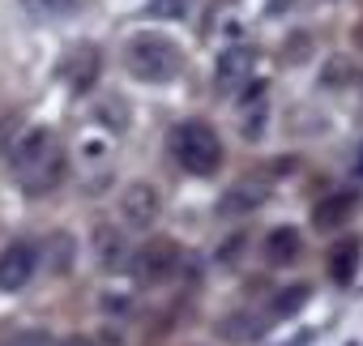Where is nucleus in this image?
<instances>
[{
    "label": "nucleus",
    "mask_w": 363,
    "mask_h": 346,
    "mask_svg": "<svg viewBox=\"0 0 363 346\" xmlns=\"http://www.w3.org/2000/svg\"><path fill=\"white\" fill-rule=\"evenodd\" d=\"M171 154L189 176H214L223 167V141L206 120H184L171 128Z\"/></svg>",
    "instance_id": "1"
},
{
    "label": "nucleus",
    "mask_w": 363,
    "mask_h": 346,
    "mask_svg": "<svg viewBox=\"0 0 363 346\" xmlns=\"http://www.w3.org/2000/svg\"><path fill=\"white\" fill-rule=\"evenodd\" d=\"M124 65L137 82H150V86H162L179 73V65H184V56H179V48L167 39V35H137L128 48H124Z\"/></svg>",
    "instance_id": "2"
},
{
    "label": "nucleus",
    "mask_w": 363,
    "mask_h": 346,
    "mask_svg": "<svg viewBox=\"0 0 363 346\" xmlns=\"http://www.w3.org/2000/svg\"><path fill=\"white\" fill-rule=\"evenodd\" d=\"M56 154H60V145H56V133H52V128H26V133L13 141V150H9V167H13L18 180H26L35 167L52 162Z\"/></svg>",
    "instance_id": "3"
},
{
    "label": "nucleus",
    "mask_w": 363,
    "mask_h": 346,
    "mask_svg": "<svg viewBox=\"0 0 363 346\" xmlns=\"http://www.w3.org/2000/svg\"><path fill=\"white\" fill-rule=\"evenodd\" d=\"M175 269H179V248H175L171 240H150V244L133 257V278H137L141 286H158V282H167Z\"/></svg>",
    "instance_id": "4"
},
{
    "label": "nucleus",
    "mask_w": 363,
    "mask_h": 346,
    "mask_svg": "<svg viewBox=\"0 0 363 346\" xmlns=\"http://www.w3.org/2000/svg\"><path fill=\"white\" fill-rule=\"evenodd\" d=\"M35 269H39V248L26 244V240L9 244L0 252V291H22L35 278Z\"/></svg>",
    "instance_id": "5"
},
{
    "label": "nucleus",
    "mask_w": 363,
    "mask_h": 346,
    "mask_svg": "<svg viewBox=\"0 0 363 346\" xmlns=\"http://www.w3.org/2000/svg\"><path fill=\"white\" fill-rule=\"evenodd\" d=\"M158 210H162V201H158V189L154 184H128L124 197H120V218L133 231H150L158 223Z\"/></svg>",
    "instance_id": "6"
},
{
    "label": "nucleus",
    "mask_w": 363,
    "mask_h": 346,
    "mask_svg": "<svg viewBox=\"0 0 363 346\" xmlns=\"http://www.w3.org/2000/svg\"><path fill=\"white\" fill-rule=\"evenodd\" d=\"M248 77H252V52L248 48H231V52L218 56V69H214V90L218 94H235Z\"/></svg>",
    "instance_id": "7"
},
{
    "label": "nucleus",
    "mask_w": 363,
    "mask_h": 346,
    "mask_svg": "<svg viewBox=\"0 0 363 346\" xmlns=\"http://www.w3.org/2000/svg\"><path fill=\"white\" fill-rule=\"evenodd\" d=\"M94 261H99V269H107V274L124 269V265H128V235H124L120 227H111V223L94 227Z\"/></svg>",
    "instance_id": "8"
},
{
    "label": "nucleus",
    "mask_w": 363,
    "mask_h": 346,
    "mask_svg": "<svg viewBox=\"0 0 363 346\" xmlns=\"http://www.w3.org/2000/svg\"><path fill=\"white\" fill-rule=\"evenodd\" d=\"M261 206H265V184L244 180V184H231V189L223 193L218 214H223V218H240V214H252V210H261Z\"/></svg>",
    "instance_id": "9"
},
{
    "label": "nucleus",
    "mask_w": 363,
    "mask_h": 346,
    "mask_svg": "<svg viewBox=\"0 0 363 346\" xmlns=\"http://www.w3.org/2000/svg\"><path fill=\"white\" fill-rule=\"evenodd\" d=\"M265 329H269V316H252V312H231V316L218 320V337H227L235 346L265 337Z\"/></svg>",
    "instance_id": "10"
},
{
    "label": "nucleus",
    "mask_w": 363,
    "mask_h": 346,
    "mask_svg": "<svg viewBox=\"0 0 363 346\" xmlns=\"http://www.w3.org/2000/svg\"><path fill=\"white\" fill-rule=\"evenodd\" d=\"M354 206H359L354 193H337V197H329V201H320V206L312 210V223H316L320 231H333V227H342V223L354 214Z\"/></svg>",
    "instance_id": "11"
},
{
    "label": "nucleus",
    "mask_w": 363,
    "mask_h": 346,
    "mask_svg": "<svg viewBox=\"0 0 363 346\" xmlns=\"http://www.w3.org/2000/svg\"><path fill=\"white\" fill-rule=\"evenodd\" d=\"M65 180V154H56L52 162H43V167H35L30 176L22 180V189L30 193V197H43V193H52L56 184Z\"/></svg>",
    "instance_id": "12"
},
{
    "label": "nucleus",
    "mask_w": 363,
    "mask_h": 346,
    "mask_svg": "<svg viewBox=\"0 0 363 346\" xmlns=\"http://www.w3.org/2000/svg\"><path fill=\"white\" fill-rule=\"evenodd\" d=\"M265 257H269L274 265L295 261V257H299V231H295V227H274V231L265 235Z\"/></svg>",
    "instance_id": "13"
},
{
    "label": "nucleus",
    "mask_w": 363,
    "mask_h": 346,
    "mask_svg": "<svg viewBox=\"0 0 363 346\" xmlns=\"http://www.w3.org/2000/svg\"><path fill=\"white\" fill-rule=\"evenodd\" d=\"M43 257H48V269H52V274H69V269H73V235H65V231L48 235Z\"/></svg>",
    "instance_id": "14"
},
{
    "label": "nucleus",
    "mask_w": 363,
    "mask_h": 346,
    "mask_svg": "<svg viewBox=\"0 0 363 346\" xmlns=\"http://www.w3.org/2000/svg\"><path fill=\"white\" fill-rule=\"evenodd\" d=\"M359 265V244L354 240H346V244H337L333 252H329V269H333V278L337 282H350V269Z\"/></svg>",
    "instance_id": "15"
},
{
    "label": "nucleus",
    "mask_w": 363,
    "mask_h": 346,
    "mask_svg": "<svg viewBox=\"0 0 363 346\" xmlns=\"http://www.w3.org/2000/svg\"><path fill=\"white\" fill-rule=\"evenodd\" d=\"M312 295V286L308 282H295V286H286L278 299H274V316H295L299 308H303V299Z\"/></svg>",
    "instance_id": "16"
},
{
    "label": "nucleus",
    "mask_w": 363,
    "mask_h": 346,
    "mask_svg": "<svg viewBox=\"0 0 363 346\" xmlns=\"http://www.w3.org/2000/svg\"><path fill=\"white\" fill-rule=\"evenodd\" d=\"M82 5V0H22V9L35 13V18H65Z\"/></svg>",
    "instance_id": "17"
},
{
    "label": "nucleus",
    "mask_w": 363,
    "mask_h": 346,
    "mask_svg": "<svg viewBox=\"0 0 363 346\" xmlns=\"http://www.w3.org/2000/svg\"><path fill=\"white\" fill-rule=\"evenodd\" d=\"M189 5L193 0H150L145 5V18H167V22H179L189 13Z\"/></svg>",
    "instance_id": "18"
},
{
    "label": "nucleus",
    "mask_w": 363,
    "mask_h": 346,
    "mask_svg": "<svg viewBox=\"0 0 363 346\" xmlns=\"http://www.w3.org/2000/svg\"><path fill=\"white\" fill-rule=\"evenodd\" d=\"M65 346H90V342H86V337H73V342H65Z\"/></svg>",
    "instance_id": "19"
},
{
    "label": "nucleus",
    "mask_w": 363,
    "mask_h": 346,
    "mask_svg": "<svg viewBox=\"0 0 363 346\" xmlns=\"http://www.w3.org/2000/svg\"><path fill=\"white\" fill-rule=\"evenodd\" d=\"M359 171H363V154H359Z\"/></svg>",
    "instance_id": "20"
}]
</instances>
